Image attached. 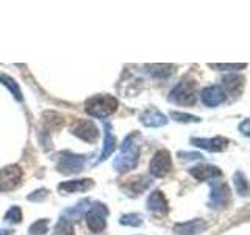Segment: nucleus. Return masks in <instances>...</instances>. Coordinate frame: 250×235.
Wrapping results in <instances>:
<instances>
[{
	"instance_id": "13",
	"label": "nucleus",
	"mask_w": 250,
	"mask_h": 235,
	"mask_svg": "<svg viewBox=\"0 0 250 235\" xmlns=\"http://www.w3.org/2000/svg\"><path fill=\"white\" fill-rule=\"evenodd\" d=\"M94 187V182L91 179H80V180H67V182H62L58 187L60 193L70 194V193H83L88 191L89 188Z\"/></svg>"
},
{
	"instance_id": "17",
	"label": "nucleus",
	"mask_w": 250,
	"mask_h": 235,
	"mask_svg": "<svg viewBox=\"0 0 250 235\" xmlns=\"http://www.w3.org/2000/svg\"><path fill=\"white\" fill-rule=\"evenodd\" d=\"M104 129H105V141H104V151H102L100 157L97 159V163H102V162H105L109 155H113L114 152V149H116V138L113 135V127H111V124L104 121Z\"/></svg>"
},
{
	"instance_id": "2",
	"label": "nucleus",
	"mask_w": 250,
	"mask_h": 235,
	"mask_svg": "<svg viewBox=\"0 0 250 235\" xmlns=\"http://www.w3.org/2000/svg\"><path fill=\"white\" fill-rule=\"evenodd\" d=\"M84 110L89 116L105 119L117 110V99L109 96V94H97V96H92L86 100Z\"/></svg>"
},
{
	"instance_id": "23",
	"label": "nucleus",
	"mask_w": 250,
	"mask_h": 235,
	"mask_svg": "<svg viewBox=\"0 0 250 235\" xmlns=\"http://www.w3.org/2000/svg\"><path fill=\"white\" fill-rule=\"evenodd\" d=\"M152 182L148 180L146 176H139L138 179H133L130 180V188H131V193L133 194H136V193H141V191H144L146 188L150 185Z\"/></svg>"
},
{
	"instance_id": "29",
	"label": "nucleus",
	"mask_w": 250,
	"mask_h": 235,
	"mask_svg": "<svg viewBox=\"0 0 250 235\" xmlns=\"http://www.w3.org/2000/svg\"><path fill=\"white\" fill-rule=\"evenodd\" d=\"M45 198H47V190H45V188H39L38 191H33L28 196V201L38 202V201H44Z\"/></svg>"
},
{
	"instance_id": "11",
	"label": "nucleus",
	"mask_w": 250,
	"mask_h": 235,
	"mask_svg": "<svg viewBox=\"0 0 250 235\" xmlns=\"http://www.w3.org/2000/svg\"><path fill=\"white\" fill-rule=\"evenodd\" d=\"M200 97H202V102L205 105L216 107V105L222 104V102L225 100V91L221 88V86L211 85V86H207V88L202 91Z\"/></svg>"
},
{
	"instance_id": "27",
	"label": "nucleus",
	"mask_w": 250,
	"mask_h": 235,
	"mask_svg": "<svg viewBox=\"0 0 250 235\" xmlns=\"http://www.w3.org/2000/svg\"><path fill=\"white\" fill-rule=\"evenodd\" d=\"M89 201H82L80 204H77L75 207H72V209H69V210H66V215L67 216H72V218H80L83 213H86V212H88V209L89 207H83L84 204H88Z\"/></svg>"
},
{
	"instance_id": "31",
	"label": "nucleus",
	"mask_w": 250,
	"mask_h": 235,
	"mask_svg": "<svg viewBox=\"0 0 250 235\" xmlns=\"http://www.w3.org/2000/svg\"><path fill=\"white\" fill-rule=\"evenodd\" d=\"M180 157H182L183 160H197V159H202V154H199V152H189V154L180 152Z\"/></svg>"
},
{
	"instance_id": "30",
	"label": "nucleus",
	"mask_w": 250,
	"mask_h": 235,
	"mask_svg": "<svg viewBox=\"0 0 250 235\" xmlns=\"http://www.w3.org/2000/svg\"><path fill=\"white\" fill-rule=\"evenodd\" d=\"M209 68H216V69H246L247 65L246 63H241V65H208Z\"/></svg>"
},
{
	"instance_id": "7",
	"label": "nucleus",
	"mask_w": 250,
	"mask_h": 235,
	"mask_svg": "<svg viewBox=\"0 0 250 235\" xmlns=\"http://www.w3.org/2000/svg\"><path fill=\"white\" fill-rule=\"evenodd\" d=\"M22 169L18 164H10L0 169V191H11L21 184Z\"/></svg>"
},
{
	"instance_id": "14",
	"label": "nucleus",
	"mask_w": 250,
	"mask_h": 235,
	"mask_svg": "<svg viewBox=\"0 0 250 235\" xmlns=\"http://www.w3.org/2000/svg\"><path fill=\"white\" fill-rule=\"evenodd\" d=\"M207 229V223L205 219H191V221L186 223H178L174 226V232L178 235H195L202 231Z\"/></svg>"
},
{
	"instance_id": "16",
	"label": "nucleus",
	"mask_w": 250,
	"mask_h": 235,
	"mask_svg": "<svg viewBox=\"0 0 250 235\" xmlns=\"http://www.w3.org/2000/svg\"><path fill=\"white\" fill-rule=\"evenodd\" d=\"M189 174L199 180V182H203V180H209V179H214L219 177L222 174V171L219 169L217 166H211V164H200V166H194L189 169Z\"/></svg>"
},
{
	"instance_id": "15",
	"label": "nucleus",
	"mask_w": 250,
	"mask_h": 235,
	"mask_svg": "<svg viewBox=\"0 0 250 235\" xmlns=\"http://www.w3.org/2000/svg\"><path fill=\"white\" fill-rule=\"evenodd\" d=\"M141 122H143L146 127H161V125L167 124V118L161 112H158L156 108L150 107L141 115Z\"/></svg>"
},
{
	"instance_id": "19",
	"label": "nucleus",
	"mask_w": 250,
	"mask_h": 235,
	"mask_svg": "<svg viewBox=\"0 0 250 235\" xmlns=\"http://www.w3.org/2000/svg\"><path fill=\"white\" fill-rule=\"evenodd\" d=\"M222 85L224 88L229 93H236L242 85H244V77L242 75H236V74H230L225 75L222 78Z\"/></svg>"
},
{
	"instance_id": "10",
	"label": "nucleus",
	"mask_w": 250,
	"mask_h": 235,
	"mask_svg": "<svg viewBox=\"0 0 250 235\" xmlns=\"http://www.w3.org/2000/svg\"><path fill=\"white\" fill-rule=\"evenodd\" d=\"M191 143L197 147L205 149L209 152H221L229 144V140L224 137H214V138H191Z\"/></svg>"
},
{
	"instance_id": "33",
	"label": "nucleus",
	"mask_w": 250,
	"mask_h": 235,
	"mask_svg": "<svg viewBox=\"0 0 250 235\" xmlns=\"http://www.w3.org/2000/svg\"><path fill=\"white\" fill-rule=\"evenodd\" d=\"M0 235H13V231H10V229H0Z\"/></svg>"
},
{
	"instance_id": "24",
	"label": "nucleus",
	"mask_w": 250,
	"mask_h": 235,
	"mask_svg": "<svg viewBox=\"0 0 250 235\" xmlns=\"http://www.w3.org/2000/svg\"><path fill=\"white\" fill-rule=\"evenodd\" d=\"M47 231H49V221L47 219H38L36 223L30 226L31 235H44Z\"/></svg>"
},
{
	"instance_id": "28",
	"label": "nucleus",
	"mask_w": 250,
	"mask_h": 235,
	"mask_svg": "<svg viewBox=\"0 0 250 235\" xmlns=\"http://www.w3.org/2000/svg\"><path fill=\"white\" fill-rule=\"evenodd\" d=\"M170 118H174L175 121H180V122H199L200 121L199 116L186 115V113H180V112H172Z\"/></svg>"
},
{
	"instance_id": "21",
	"label": "nucleus",
	"mask_w": 250,
	"mask_h": 235,
	"mask_svg": "<svg viewBox=\"0 0 250 235\" xmlns=\"http://www.w3.org/2000/svg\"><path fill=\"white\" fill-rule=\"evenodd\" d=\"M52 235H74V227L67 218H61L55 226Z\"/></svg>"
},
{
	"instance_id": "12",
	"label": "nucleus",
	"mask_w": 250,
	"mask_h": 235,
	"mask_svg": "<svg viewBox=\"0 0 250 235\" xmlns=\"http://www.w3.org/2000/svg\"><path fill=\"white\" fill-rule=\"evenodd\" d=\"M147 209L155 215H166L169 212L167 201L160 190L150 193V196L147 198Z\"/></svg>"
},
{
	"instance_id": "32",
	"label": "nucleus",
	"mask_w": 250,
	"mask_h": 235,
	"mask_svg": "<svg viewBox=\"0 0 250 235\" xmlns=\"http://www.w3.org/2000/svg\"><path fill=\"white\" fill-rule=\"evenodd\" d=\"M239 129L242 130L244 135H249V119H244V122L239 125Z\"/></svg>"
},
{
	"instance_id": "4",
	"label": "nucleus",
	"mask_w": 250,
	"mask_h": 235,
	"mask_svg": "<svg viewBox=\"0 0 250 235\" xmlns=\"http://www.w3.org/2000/svg\"><path fill=\"white\" fill-rule=\"evenodd\" d=\"M106 207L104 206V204H92V207L88 209V212L84 213L86 216V224H88V227L92 231V232H100L105 229V224H106Z\"/></svg>"
},
{
	"instance_id": "22",
	"label": "nucleus",
	"mask_w": 250,
	"mask_h": 235,
	"mask_svg": "<svg viewBox=\"0 0 250 235\" xmlns=\"http://www.w3.org/2000/svg\"><path fill=\"white\" fill-rule=\"evenodd\" d=\"M0 82H2L8 90L11 91V94L13 96L18 99V100H22V93H21V88H19V85L16 83L11 77H8V75H5V74H2L0 75Z\"/></svg>"
},
{
	"instance_id": "20",
	"label": "nucleus",
	"mask_w": 250,
	"mask_h": 235,
	"mask_svg": "<svg viewBox=\"0 0 250 235\" xmlns=\"http://www.w3.org/2000/svg\"><path fill=\"white\" fill-rule=\"evenodd\" d=\"M233 179H234V187H236L238 194L247 196L249 194V182H247V177L244 176V172L238 171Z\"/></svg>"
},
{
	"instance_id": "6",
	"label": "nucleus",
	"mask_w": 250,
	"mask_h": 235,
	"mask_svg": "<svg viewBox=\"0 0 250 235\" xmlns=\"http://www.w3.org/2000/svg\"><path fill=\"white\" fill-rule=\"evenodd\" d=\"M170 168L172 160L169 151H166V149H161V151L156 152L150 160V164H148V171L153 177H164L170 171Z\"/></svg>"
},
{
	"instance_id": "3",
	"label": "nucleus",
	"mask_w": 250,
	"mask_h": 235,
	"mask_svg": "<svg viewBox=\"0 0 250 235\" xmlns=\"http://www.w3.org/2000/svg\"><path fill=\"white\" fill-rule=\"evenodd\" d=\"M195 99H197V86H195V82L191 80V78H182L175 88L170 91L169 100L175 102L178 105H192Z\"/></svg>"
},
{
	"instance_id": "18",
	"label": "nucleus",
	"mask_w": 250,
	"mask_h": 235,
	"mask_svg": "<svg viewBox=\"0 0 250 235\" xmlns=\"http://www.w3.org/2000/svg\"><path fill=\"white\" fill-rule=\"evenodd\" d=\"M146 68L148 70V74H152L153 77H158V78H166L174 74V70H175V66H172V65H147Z\"/></svg>"
},
{
	"instance_id": "5",
	"label": "nucleus",
	"mask_w": 250,
	"mask_h": 235,
	"mask_svg": "<svg viewBox=\"0 0 250 235\" xmlns=\"http://www.w3.org/2000/svg\"><path fill=\"white\" fill-rule=\"evenodd\" d=\"M86 159L72 152H62L58 160V171L62 174H77L84 168Z\"/></svg>"
},
{
	"instance_id": "26",
	"label": "nucleus",
	"mask_w": 250,
	"mask_h": 235,
	"mask_svg": "<svg viewBox=\"0 0 250 235\" xmlns=\"http://www.w3.org/2000/svg\"><path fill=\"white\" fill-rule=\"evenodd\" d=\"M121 224L138 227V226L143 224V218H141V215H138V213H127L121 218Z\"/></svg>"
},
{
	"instance_id": "25",
	"label": "nucleus",
	"mask_w": 250,
	"mask_h": 235,
	"mask_svg": "<svg viewBox=\"0 0 250 235\" xmlns=\"http://www.w3.org/2000/svg\"><path fill=\"white\" fill-rule=\"evenodd\" d=\"M5 221H8V223H14V224L21 223V221H22V210H21L18 206H13V207L5 213Z\"/></svg>"
},
{
	"instance_id": "1",
	"label": "nucleus",
	"mask_w": 250,
	"mask_h": 235,
	"mask_svg": "<svg viewBox=\"0 0 250 235\" xmlns=\"http://www.w3.org/2000/svg\"><path fill=\"white\" fill-rule=\"evenodd\" d=\"M138 133L133 132L124 140L121 146V152L113 162V166L117 172H127L138 166L139 162V146L136 143Z\"/></svg>"
},
{
	"instance_id": "9",
	"label": "nucleus",
	"mask_w": 250,
	"mask_h": 235,
	"mask_svg": "<svg viewBox=\"0 0 250 235\" xmlns=\"http://www.w3.org/2000/svg\"><path fill=\"white\" fill-rule=\"evenodd\" d=\"M70 132H72V135L82 138L83 141H88V143H94V141L99 138L97 125L92 121H88V119L77 121L72 127H70Z\"/></svg>"
},
{
	"instance_id": "8",
	"label": "nucleus",
	"mask_w": 250,
	"mask_h": 235,
	"mask_svg": "<svg viewBox=\"0 0 250 235\" xmlns=\"http://www.w3.org/2000/svg\"><path fill=\"white\" fill-rule=\"evenodd\" d=\"M230 201L229 185L224 182H211V193L208 206L211 209H224Z\"/></svg>"
}]
</instances>
